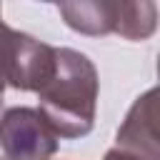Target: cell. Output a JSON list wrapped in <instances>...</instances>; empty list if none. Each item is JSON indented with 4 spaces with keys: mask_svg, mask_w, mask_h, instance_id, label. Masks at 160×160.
I'll return each mask as SVG.
<instances>
[{
    "mask_svg": "<svg viewBox=\"0 0 160 160\" xmlns=\"http://www.w3.org/2000/svg\"><path fill=\"white\" fill-rule=\"evenodd\" d=\"M98 90L92 60L80 50L55 48V72L38 90V112L58 138H85L95 125Z\"/></svg>",
    "mask_w": 160,
    "mask_h": 160,
    "instance_id": "1",
    "label": "cell"
},
{
    "mask_svg": "<svg viewBox=\"0 0 160 160\" xmlns=\"http://www.w3.org/2000/svg\"><path fill=\"white\" fill-rule=\"evenodd\" d=\"M58 135L38 108H10L0 115V150L5 160H50L58 152Z\"/></svg>",
    "mask_w": 160,
    "mask_h": 160,
    "instance_id": "2",
    "label": "cell"
},
{
    "mask_svg": "<svg viewBox=\"0 0 160 160\" xmlns=\"http://www.w3.org/2000/svg\"><path fill=\"white\" fill-rule=\"evenodd\" d=\"M115 148L140 155L142 160H160L158 140V88L145 90L128 110L118 128Z\"/></svg>",
    "mask_w": 160,
    "mask_h": 160,
    "instance_id": "3",
    "label": "cell"
},
{
    "mask_svg": "<svg viewBox=\"0 0 160 160\" xmlns=\"http://www.w3.org/2000/svg\"><path fill=\"white\" fill-rule=\"evenodd\" d=\"M52 72H55V48L18 30L8 88L22 92H38L52 78Z\"/></svg>",
    "mask_w": 160,
    "mask_h": 160,
    "instance_id": "4",
    "label": "cell"
},
{
    "mask_svg": "<svg viewBox=\"0 0 160 160\" xmlns=\"http://www.w3.org/2000/svg\"><path fill=\"white\" fill-rule=\"evenodd\" d=\"M58 12L65 25L80 35L100 38L118 30L120 0H80V2H58Z\"/></svg>",
    "mask_w": 160,
    "mask_h": 160,
    "instance_id": "5",
    "label": "cell"
},
{
    "mask_svg": "<svg viewBox=\"0 0 160 160\" xmlns=\"http://www.w3.org/2000/svg\"><path fill=\"white\" fill-rule=\"evenodd\" d=\"M158 30V5L150 0L120 2V20L115 35L125 40H148Z\"/></svg>",
    "mask_w": 160,
    "mask_h": 160,
    "instance_id": "6",
    "label": "cell"
},
{
    "mask_svg": "<svg viewBox=\"0 0 160 160\" xmlns=\"http://www.w3.org/2000/svg\"><path fill=\"white\" fill-rule=\"evenodd\" d=\"M15 38H18V30L8 28L5 22H0V98H2V92H5V88H8V80H10Z\"/></svg>",
    "mask_w": 160,
    "mask_h": 160,
    "instance_id": "7",
    "label": "cell"
},
{
    "mask_svg": "<svg viewBox=\"0 0 160 160\" xmlns=\"http://www.w3.org/2000/svg\"><path fill=\"white\" fill-rule=\"evenodd\" d=\"M102 160H142L140 155H135V152H128V150H120V148H110L108 152H105V158Z\"/></svg>",
    "mask_w": 160,
    "mask_h": 160,
    "instance_id": "8",
    "label": "cell"
},
{
    "mask_svg": "<svg viewBox=\"0 0 160 160\" xmlns=\"http://www.w3.org/2000/svg\"><path fill=\"white\" fill-rule=\"evenodd\" d=\"M0 22H2V8H0Z\"/></svg>",
    "mask_w": 160,
    "mask_h": 160,
    "instance_id": "9",
    "label": "cell"
},
{
    "mask_svg": "<svg viewBox=\"0 0 160 160\" xmlns=\"http://www.w3.org/2000/svg\"><path fill=\"white\" fill-rule=\"evenodd\" d=\"M0 110H2V98H0Z\"/></svg>",
    "mask_w": 160,
    "mask_h": 160,
    "instance_id": "10",
    "label": "cell"
},
{
    "mask_svg": "<svg viewBox=\"0 0 160 160\" xmlns=\"http://www.w3.org/2000/svg\"><path fill=\"white\" fill-rule=\"evenodd\" d=\"M0 160H5V158H0Z\"/></svg>",
    "mask_w": 160,
    "mask_h": 160,
    "instance_id": "11",
    "label": "cell"
}]
</instances>
